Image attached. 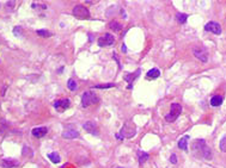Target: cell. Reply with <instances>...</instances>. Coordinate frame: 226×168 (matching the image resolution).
Here are the masks:
<instances>
[{
    "instance_id": "obj_1",
    "label": "cell",
    "mask_w": 226,
    "mask_h": 168,
    "mask_svg": "<svg viewBox=\"0 0 226 168\" xmlns=\"http://www.w3.org/2000/svg\"><path fill=\"white\" fill-rule=\"evenodd\" d=\"M191 150H193L194 155L197 157H202L206 160L212 159V151H211L209 147L206 144L205 139H195L191 144Z\"/></svg>"
},
{
    "instance_id": "obj_2",
    "label": "cell",
    "mask_w": 226,
    "mask_h": 168,
    "mask_svg": "<svg viewBox=\"0 0 226 168\" xmlns=\"http://www.w3.org/2000/svg\"><path fill=\"white\" fill-rule=\"evenodd\" d=\"M136 134V128H135V124L132 122V121H128L123 124L121 131L119 134H116V137L117 139H123V138H132L134 137Z\"/></svg>"
},
{
    "instance_id": "obj_3",
    "label": "cell",
    "mask_w": 226,
    "mask_h": 168,
    "mask_svg": "<svg viewBox=\"0 0 226 168\" xmlns=\"http://www.w3.org/2000/svg\"><path fill=\"white\" fill-rule=\"evenodd\" d=\"M98 100L99 99H98V97H97V94L95 92L88 91V92H85L81 95V106L83 107H89V106L98 103Z\"/></svg>"
},
{
    "instance_id": "obj_4",
    "label": "cell",
    "mask_w": 226,
    "mask_h": 168,
    "mask_svg": "<svg viewBox=\"0 0 226 168\" xmlns=\"http://www.w3.org/2000/svg\"><path fill=\"white\" fill-rule=\"evenodd\" d=\"M181 112H182V106L180 104H177V103L171 104V106H170V113H167L165 116L166 122H170V123L175 122L178 118V116L181 115Z\"/></svg>"
},
{
    "instance_id": "obj_5",
    "label": "cell",
    "mask_w": 226,
    "mask_h": 168,
    "mask_svg": "<svg viewBox=\"0 0 226 168\" xmlns=\"http://www.w3.org/2000/svg\"><path fill=\"white\" fill-rule=\"evenodd\" d=\"M72 13H73L74 17H77L79 19H88V18H90V11L85 6H81V5L75 6L73 9Z\"/></svg>"
},
{
    "instance_id": "obj_6",
    "label": "cell",
    "mask_w": 226,
    "mask_h": 168,
    "mask_svg": "<svg viewBox=\"0 0 226 168\" xmlns=\"http://www.w3.org/2000/svg\"><path fill=\"white\" fill-rule=\"evenodd\" d=\"M205 30L213 32L214 35H220L221 34V26L217 22H209L205 25Z\"/></svg>"
},
{
    "instance_id": "obj_7",
    "label": "cell",
    "mask_w": 226,
    "mask_h": 168,
    "mask_svg": "<svg viewBox=\"0 0 226 168\" xmlns=\"http://www.w3.org/2000/svg\"><path fill=\"white\" fill-rule=\"evenodd\" d=\"M115 43V38L111 34H105L104 37H101L98 39V45L103 47V45H112Z\"/></svg>"
},
{
    "instance_id": "obj_8",
    "label": "cell",
    "mask_w": 226,
    "mask_h": 168,
    "mask_svg": "<svg viewBox=\"0 0 226 168\" xmlns=\"http://www.w3.org/2000/svg\"><path fill=\"white\" fill-rule=\"evenodd\" d=\"M70 104H71L70 99L68 98H64V99H60L58 101H55L54 103V107L58 111H64V110L70 107Z\"/></svg>"
},
{
    "instance_id": "obj_9",
    "label": "cell",
    "mask_w": 226,
    "mask_h": 168,
    "mask_svg": "<svg viewBox=\"0 0 226 168\" xmlns=\"http://www.w3.org/2000/svg\"><path fill=\"white\" fill-rule=\"evenodd\" d=\"M83 128H84V130L88 131V132L91 134V135H96V136L99 135L98 128H97V125H96L93 122H86V123H84Z\"/></svg>"
},
{
    "instance_id": "obj_10",
    "label": "cell",
    "mask_w": 226,
    "mask_h": 168,
    "mask_svg": "<svg viewBox=\"0 0 226 168\" xmlns=\"http://www.w3.org/2000/svg\"><path fill=\"white\" fill-rule=\"evenodd\" d=\"M139 75H140V69H136L134 74H133V73H127V74L125 75V80L129 83V85H128V88H129V90L133 87V82H134V80H135Z\"/></svg>"
},
{
    "instance_id": "obj_11",
    "label": "cell",
    "mask_w": 226,
    "mask_h": 168,
    "mask_svg": "<svg viewBox=\"0 0 226 168\" xmlns=\"http://www.w3.org/2000/svg\"><path fill=\"white\" fill-rule=\"evenodd\" d=\"M48 132V128L47 126H40V128H34L31 130V134L33 136L37 137V138H42L43 136H46Z\"/></svg>"
},
{
    "instance_id": "obj_12",
    "label": "cell",
    "mask_w": 226,
    "mask_h": 168,
    "mask_svg": "<svg viewBox=\"0 0 226 168\" xmlns=\"http://www.w3.org/2000/svg\"><path fill=\"white\" fill-rule=\"evenodd\" d=\"M62 137L67 138V139H73V138L79 137V132L77 130H73V129H67L62 132Z\"/></svg>"
},
{
    "instance_id": "obj_13",
    "label": "cell",
    "mask_w": 226,
    "mask_h": 168,
    "mask_svg": "<svg viewBox=\"0 0 226 168\" xmlns=\"http://www.w3.org/2000/svg\"><path fill=\"white\" fill-rule=\"evenodd\" d=\"M1 166L5 168H13V167H18L19 162L17 160H13V159H4L1 161Z\"/></svg>"
},
{
    "instance_id": "obj_14",
    "label": "cell",
    "mask_w": 226,
    "mask_h": 168,
    "mask_svg": "<svg viewBox=\"0 0 226 168\" xmlns=\"http://www.w3.org/2000/svg\"><path fill=\"white\" fill-rule=\"evenodd\" d=\"M194 55H195L196 59H199V60L202 61V62H207V60H208L207 54H206V51H204V50L195 49V50H194Z\"/></svg>"
},
{
    "instance_id": "obj_15",
    "label": "cell",
    "mask_w": 226,
    "mask_h": 168,
    "mask_svg": "<svg viewBox=\"0 0 226 168\" xmlns=\"http://www.w3.org/2000/svg\"><path fill=\"white\" fill-rule=\"evenodd\" d=\"M188 141H189V136H184L178 141V148L182 150H188Z\"/></svg>"
},
{
    "instance_id": "obj_16",
    "label": "cell",
    "mask_w": 226,
    "mask_h": 168,
    "mask_svg": "<svg viewBox=\"0 0 226 168\" xmlns=\"http://www.w3.org/2000/svg\"><path fill=\"white\" fill-rule=\"evenodd\" d=\"M159 75H160L159 69H157V68H152V69H150V70L147 72L146 78H148V79H157V78H159Z\"/></svg>"
},
{
    "instance_id": "obj_17",
    "label": "cell",
    "mask_w": 226,
    "mask_h": 168,
    "mask_svg": "<svg viewBox=\"0 0 226 168\" xmlns=\"http://www.w3.org/2000/svg\"><path fill=\"white\" fill-rule=\"evenodd\" d=\"M138 157H139V163L143 164L145 161L148 160V154L143 151V150H138Z\"/></svg>"
},
{
    "instance_id": "obj_18",
    "label": "cell",
    "mask_w": 226,
    "mask_h": 168,
    "mask_svg": "<svg viewBox=\"0 0 226 168\" xmlns=\"http://www.w3.org/2000/svg\"><path fill=\"white\" fill-rule=\"evenodd\" d=\"M222 100H224V98L221 97V95H214L212 99H211V105L212 106H220L221 104H222Z\"/></svg>"
},
{
    "instance_id": "obj_19",
    "label": "cell",
    "mask_w": 226,
    "mask_h": 168,
    "mask_svg": "<svg viewBox=\"0 0 226 168\" xmlns=\"http://www.w3.org/2000/svg\"><path fill=\"white\" fill-rule=\"evenodd\" d=\"M109 27L111 30H114V31H120L122 29V25H121V23H119L116 20H112V22H110Z\"/></svg>"
},
{
    "instance_id": "obj_20",
    "label": "cell",
    "mask_w": 226,
    "mask_h": 168,
    "mask_svg": "<svg viewBox=\"0 0 226 168\" xmlns=\"http://www.w3.org/2000/svg\"><path fill=\"white\" fill-rule=\"evenodd\" d=\"M48 159L53 162V163H59L60 162V156H59V154L58 153H50L49 155H48Z\"/></svg>"
},
{
    "instance_id": "obj_21",
    "label": "cell",
    "mask_w": 226,
    "mask_h": 168,
    "mask_svg": "<svg viewBox=\"0 0 226 168\" xmlns=\"http://www.w3.org/2000/svg\"><path fill=\"white\" fill-rule=\"evenodd\" d=\"M176 19H177L178 23L184 24L187 22V19H188V14H185V13H177L176 14Z\"/></svg>"
},
{
    "instance_id": "obj_22",
    "label": "cell",
    "mask_w": 226,
    "mask_h": 168,
    "mask_svg": "<svg viewBox=\"0 0 226 168\" xmlns=\"http://www.w3.org/2000/svg\"><path fill=\"white\" fill-rule=\"evenodd\" d=\"M67 86H68V88H70L71 91H75V90H77V87H78V85H77L75 80H73V79H70V80H68V82H67Z\"/></svg>"
},
{
    "instance_id": "obj_23",
    "label": "cell",
    "mask_w": 226,
    "mask_h": 168,
    "mask_svg": "<svg viewBox=\"0 0 226 168\" xmlns=\"http://www.w3.org/2000/svg\"><path fill=\"white\" fill-rule=\"evenodd\" d=\"M36 34H37L38 36H42V37H50V36L53 35L51 32H49V31H47V30H37Z\"/></svg>"
},
{
    "instance_id": "obj_24",
    "label": "cell",
    "mask_w": 226,
    "mask_h": 168,
    "mask_svg": "<svg viewBox=\"0 0 226 168\" xmlns=\"http://www.w3.org/2000/svg\"><path fill=\"white\" fill-rule=\"evenodd\" d=\"M220 150L221 151H224V153H226V136H224L221 139H220Z\"/></svg>"
},
{
    "instance_id": "obj_25",
    "label": "cell",
    "mask_w": 226,
    "mask_h": 168,
    "mask_svg": "<svg viewBox=\"0 0 226 168\" xmlns=\"http://www.w3.org/2000/svg\"><path fill=\"white\" fill-rule=\"evenodd\" d=\"M114 86H115L114 83H105V85H96V86L92 87V90H95V88H111V87H114Z\"/></svg>"
},
{
    "instance_id": "obj_26",
    "label": "cell",
    "mask_w": 226,
    "mask_h": 168,
    "mask_svg": "<svg viewBox=\"0 0 226 168\" xmlns=\"http://www.w3.org/2000/svg\"><path fill=\"white\" fill-rule=\"evenodd\" d=\"M13 34H14V36H20L22 35V27L20 26H14Z\"/></svg>"
},
{
    "instance_id": "obj_27",
    "label": "cell",
    "mask_w": 226,
    "mask_h": 168,
    "mask_svg": "<svg viewBox=\"0 0 226 168\" xmlns=\"http://www.w3.org/2000/svg\"><path fill=\"white\" fill-rule=\"evenodd\" d=\"M170 161H171L172 163H177V156H176L175 154H172L171 157H170Z\"/></svg>"
},
{
    "instance_id": "obj_28",
    "label": "cell",
    "mask_w": 226,
    "mask_h": 168,
    "mask_svg": "<svg viewBox=\"0 0 226 168\" xmlns=\"http://www.w3.org/2000/svg\"><path fill=\"white\" fill-rule=\"evenodd\" d=\"M14 4H16V1H7V3H6V6H7V7H9V6H11V7H12Z\"/></svg>"
},
{
    "instance_id": "obj_29",
    "label": "cell",
    "mask_w": 226,
    "mask_h": 168,
    "mask_svg": "<svg viewBox=\"0 0 226 168\" xmlns=\"http://www.w3.org/2000/svg\"><path fill=\"white\" fill-rule=\"evenodd\" d=\"M122 51H123V52H127V47H126L125 44L122 45Z\"/></svg>"
},
{
    "instance_id": "obj_30",
    "label": "cell",
    "mask_w": 226,
    "mask_h": 168,
    "mask_svg": "<svg viewBox=\"0 0 226 168\" xmlns=\"http://www.w3.org/2000/svg\"><path fill=\"white\" fill-rule=\"evenodd\" d=\"M117 168H123V167H117Z\"/></svg>"
}]
</instances>
